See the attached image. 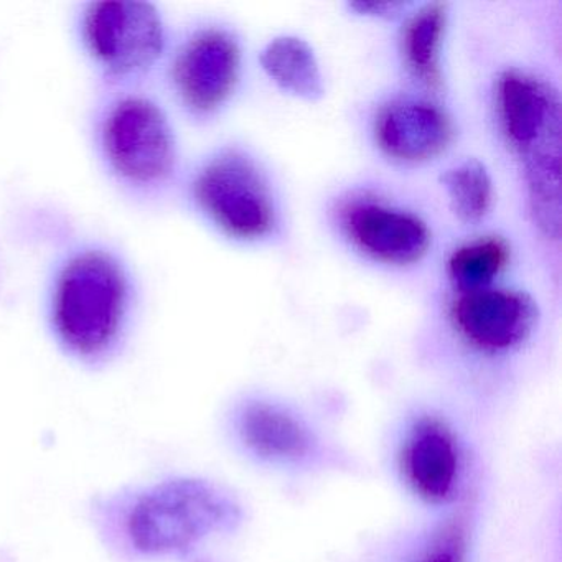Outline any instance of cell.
I'll return each mask as SVG.
<instances>
[{"mask_svg":"<svg viewBox=\"0 0 562 562\" xmlns=\"http://www.w3.org/2000/svg\"><path fill=\"white\" fill-rule=\"evenodd\" d=\"M133 311V282L121 259L83 248L65 259L52 282L48 321L58 345L87 364L110 360Z\"/></svg>","mask_w":562,"mask_h":562,"instance_id":"1","label":"cell"},{"mask_svg":"<svg viewBox=\"0 0 562 562\" xmlns=\"http://www.w3.org/2000/svg\"><path fill=\"white\" fill-rule=\"evenodd\" d=\"M238 519V508L210 482L173 479L131 496L123 508L121 531L144 558L186 554Z\"/></svg>","mask_w":562,"mask_h":562,"instance_id":"2","label":"cell"},{"mask_svg":"<svg viewBox=\"0 0 562 562\" xmlns=\"http://www.w3.org/2000/svg\"><path fill=\"white\" fill-rule=\"evenodd\" d=\"M98 146L111 176L134 193L164 189L179 164L169 116L144 94H124L104 110Z\"/></svg>","mask_w":562,"mask_h":562,"instance_id":"3","label":"cell"},{"mask_svg":"<svg viewBox=\"0 0 562 562\" xmlns=\"http://www.w3.org/2000/svg\"><path fill=\"white\" fill-rule=\"evenodd\" d=\"M78 29L88 57L114 83L143 80L167 47L162 14L149 2H91L81 12Z\"/></svg>","mask_w":562,"mask_h":562,"instance_id":"4","label":"cell"},{"mask_svg":"<svg viewBox=\"0 0 562 562\" xmlns=\"http://www.w3.org/2000/svg\"><path fill=\"white\" fill-rule=\"evenodd\" d=\"M192 195L203 215L232 238L252 241L274 226L268 182L238 150H223L203 164L193 179Z\"/></svg>","mask_w":562,"mask_h":562,"instance_id":"5","label":"cell"},{"mask_svg":"<svg viewBox=\"0 0 562 562\" xmlns=\"http://www.w3.org/2000/svg\"><path fill=\"white\" fill-rule=\"evenodd\" d=\"M239 71L241 50L236 38L223 29H203L177 52L170 81L190 113L206 116L232 97Z\"/></svg>","mask_w":562,"mask_h":562,"instance_id":"6","label":"cell"},{"mask_svg":"<svg viewBox=\"0 0 562 562\" xmlns=\"http://www.w3.org/2000/svg\"><path fill=\"white\" fill-rule=\"evenodd\" d=\"M453 327L472 347L499 353L521 345L535 330L538 305L513 289L460 292L450 308Z\"/></svg>","mask_w":562,"mask_h":562,"instance_id":"7","label":"cell"},{"mask_svg":"<svg viewBox=\"0 0 562 562\" xmlns=\"http://www.w3.org/2000/svg\"><path fill=\"white\" fill-rule=\"evenodd\" d=\"M503 136L519 157L561 137V101L551 85L521 71H505L496 83Z\"/></svg>","mask_w":562,"mask_h":562,"instance_id":"8","label":"cell"},{"mask_svg":"<svg viewBox=\"0 0 562 562\" xmlns=\"http://www.w3.org/2000/svg\"><path fill=\"white\" fill-rule=\"evenodd\" d=\"M378 146L391 159L423 164L439 157L453 139L449 114L427 100L397 98L381 108L374 121Z\"/></svg>","mask_w":562,"mask_h":562,"instance_id":"9","label":"cell"},{"mask_svg":"<svg viewBox=\"0 0 562 562\" xmlns=\"http://www.w3.org/2000/svg\"><path fill=\"white\" fill-rule=\"evenodd\" d=\"M344 226L361 251L384 265H416L430 248V232L423 220L380 203L358 202L348 206Z\"/></svg>","mask_w":562,"mask_h":562,"instance_id":"10","label":"cell"},{"mask_svg":"<svg viewBox=\"0 0 562 562\" xmlns=\"http://www.w3.org/2000/svg\"><path fill=\"white\" fill-rule=\"evenodd\" d=\"M459 465L449 427L436 417H420L401 452V469L414 493L429 503L447 502L456 492Z\"/></svg>","mask_w":562,"mask_h":562,"instance_id":"11","label":"cell"},{"mask_svg":"<svg viewBox=\"0 0 562 562\" xmlns=\"http://www.w3.org/2000/svg\"><path fill=\"white\" fill-rule=\"evenodd\" d=\"M238 434L251 452L276 462L302 459L312 447L307 427L274 404H248L239 413Z\"/></svg>","mask_w":562,"mask_h":562,"instance_id":"12","label":"cell"},{"mask_svg":"<svg viewBox=\"0 0 562 562\" xmlns=\"http://www.w3.org/2000/svg\"><path fill=\"white\" fill-rule=\"evenodd\" d=\"M532 222L549 239L561 233V139L549 140L521 157Z\"/></svg>","mask_w":562,"mask_h":562,"instance_id":"13","label":"cell"},{"mask_svg":"<svg viewBox=\"0 0 562 562\" xmlns=\"http://www.w3.org/2000/svg\"><path fill=\"white\" fill-rule=\"evenodd\" d=\"M262 68L281 90L305 101L324 97V80L317 57L307 42L292 35L274 38L262 50Z\"/></svg>","mask_w":562,"mask_h":562,"instance_id":"14","label":"cell"},{"mask_svg":"<svg viewBox=\"0 0 562 562\" xmlns=\"http://www.w3.org/2000/svg\"><path fill=\"white\" fill-rule=\"evenodd\" d=\"M447 27V5L442 2L423 5L407 21L403 31V55L411 74L430 90L442 87L440 50Z\"/></svg>","mask_w":562,"mask_h":562,"instance_id":"15","label":"cell"},{"mask_svg":"<svg viewBox=\"0 0 562 562\" xmlns=\"http://www.w3.org/2000/svg\"><path fill=\"white\" fill-rule=\"evenodd\" d=\"M512 248L499 236H485L467 243L450 256L447 272L460 292L486 289L508 266Z\"/></svg>","mask_w":562,"mask_h":562,"instance_id":"16","label":"cell"},{"mask_svg":"<svg viewBox=\"0 0 562 562\" xmlns=\"http://www.w3.org/2000/svg\"><path fill=\"white\" fill-rule=\"evenodd\" d=\"M449 195L450 210L462 223H476L488 213L493 200V183L488 170L480 160L469 159L442 176Z\"/></svg>","mask_w":562,"mask_h":562,"instance_id":"17","label":"cell"},{"mask_svg":"<svg viewBox=\"0 0 562 562\" xmlns=\"http://www.w3.org/2000/svg\"><path fill=\"white\" fill-rule=\"evenodd\" d=\"M463 541L460 531L447 532L446 539L434 546L423 562H462Z\"/></svg>","mask_w":562,"mask_h":562,"instance_id":"18","label":"cell"},{"mask_svg":"<svg viewBox=\"0 0 562 562\" xmlns=\"http://www.w3.org/2000/svg\"><path fill=\"white\" fill-rule=\"evenodd\" d=\"M351 8L355 11L360 12V14L368 15H390L396 14L400 9L404 8V4H396V2H386V4H367V2H358V4H351Z\"/></svg>","mask_w":562,"mask_h":562,"instance_id":"19","label":"cell"}]
</instances>
